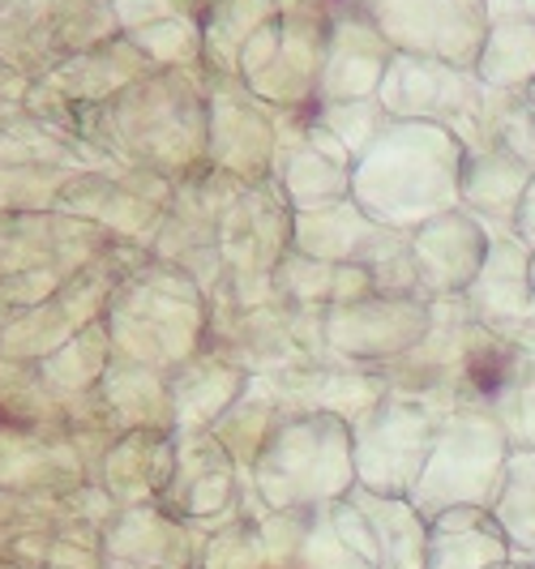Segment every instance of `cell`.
<instances>
[{
    "label": "cell",
    "instance_id": "cell-1",
    "mask_svg": "<svg viewBox=\"0 0 535 569\" xmlns=\"http://www.w3.org/2000/svg\"><path fill=\"white\" fill-rule=\"evenodd\" d=\"M506 372H509V365L497 347H484V351H476V356L467 360V377H472V386L484 390V395H497V390L506 386Z\"/></svg>",
    "mask_w": 535,
    "mask_h": 569
}]
</instances>
